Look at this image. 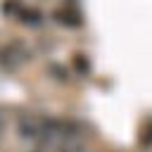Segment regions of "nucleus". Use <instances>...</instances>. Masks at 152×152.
<instances>
[{"label": "nucleus", "mask_w": 152, "mask_h": 152, "mask_svg": "<svg viewBox=\"0 0 152 152\" xmlns=\"http://www.w3.org/2000/svg\"><path fill=\"white\" fill-rule=\"evenodd\" d=\"M57 21H62L64 26H78L81 24V14L78 12H74V10H69V7H62V10H57Z\"/></svg>", "instance_id": "nucleus-2"}, {"label": "nucleus", "mask_w": 152, "mask_h": 152, "mask_svg": "<svg viewBox=\"0 0 152 152\" xmlns=\"http://www.w3.org/2000/svg\"><path fill=\"white\" fill-rule=\"evenodd\" d=\"M21 59H24V45H19V43H7L0 50V64L5 69H14Z\"/></svg>", "instance_id": "nucleus-1"}]
</instances>
